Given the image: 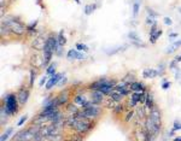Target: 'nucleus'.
<instances>
[{
	"mask_svg": "<svg viewBox=\"0 0 181 141\" xmlns=\"http://www.w3.org/2000/svg\"><path fill=\"white\" fill-rule=\"evenodd\" d=\"M1 22H4V20H1ZM4 23H6L9 25V28L11 29L12 35L23 36L27 33V25H24L20 20H17L15 17H10V20H6Z\"/></svg>",
	"mask_w": 181,
	"mask_h": 141,
	"instance_id": "obj_2",
	"label": "nucleus"
},
{
	"mask_svg": "<svg viewBox=\"0 0 181 141\" xmlns=\"http://www.w3.org/2000/svg\"><path fill=\"white\" fill-rule=\"evenodd\" d=\"M173 45H174V46H175V47H176V48H178V47H180V46H181V40H179V41H175V42H174V43H173Z\"/></svg>",
	"mask_w": 181,
	"mask_h": 141,
	"instance_id": "obj_45",
	"label": "nucleus"
},
{
	"mask_svg": "<svg viewBox=\"0 0 181 141\" xmlns=\"http://www.w3.org/2000/svg\"><path fill=\"white\" fill-rule=\"evenodd\" d=\"M57 36H58V43H59V46L64 47V46L66 45V39H65V36H64V32L60 30L59 34H58Z\"/></svg>",
	"mask_w": 181,
	"mask_h": 141,
	"instance_id": "obj_28",
	"label": "nucleus"
},
{
	"mask_svg": "<svg viewBox=\"0 0 181 141\" xmlns=\"http://www.w3.org/2000/svg\"><path fill=\"white\" fill-rule=\"evenodd\" d=\"M134 139H135V141H146L147 140V132L145 129L144 130L137 129L134 132Z\"/></svg>",
	"mask_w": 181,
	"mask_h": 141,
	"instance_id": "obj_13",
	"label": "nucleus"
},
{
	"mask_svg": "<svg viewBox=\"0 0 181 141\" xmlns=\"http://www.w3.org/2000/svg\"><path fill=\"white\" fill-rule=\"evenodd\" d=\"M139 9H140V5H139V2H134L133 4V15H134V17H137L138 16V13H139Z\"/></svg>",
	"mask_w": 181,
	"mask_h": 141,
	"instance_id": "obj_32",
	"label": "nucleus"
},
{
	"mask_svg": "<svg viewBox=\"0 0 181 141\" xmlns=\"http://www.w3.org/2000/svg\"><path fill=\"white\" fill-rule=\"evenodd\" d=\"M107 97H109V98H111V99L115 101V102H122L123 98H124V95H122L120 92H117V91H112V92H111Z\"/></svg>",
	"mask_w": 181,
	"mask_h": 141,
	"instance_id": "obj_16",
	"label": "nucleus"
},
{
	"mask_svg": "<svg viewBox=\"0 0 181 141\" xmlns=\"http://www.w3.org/2000/svg\"><path fill=\"white\" fill-rule=\"evenodd\" d=\"M13 128L12 127H10V128H7L2 134H1V136H0V141H6L11 135H12V133H13Z\"/></svg>",
	"mask_w": 181,
	"mask_h": 141,
	"instance_id": "obj_18",
	"label": "nucleus"
},
{
	"mask_svg": "<svg viewBox=\"0 0 181 141\" xmlns=\"http://www.w3.org/2000/svg\"><path fill=\"white\" fill-rule=\"evenodd\" d=\"M173 141H181V136H175V138H173Z\"/></svg>",
	"mask_w": 181,
	"mask_h": 141,
	"instance_id": "obj_48",
	"label": "nucleus"
},
{
	"mask_svg": "<svg viewBox=\"0 0 181 141\" xmlns=\"http://www.w3.org/2000/svg\"><path fill=\"white\" fill-rule=\"evenodd\" d=\"M38 23H39V20H36L35 22H33L32 24L27 25V33H28V32H36V25H38Z\"/></svg>",
	"mask_w": 181,
	"mask_h": 141,
	"instance_id": "obj_31",
	"label": "nucleus"
},
{
	"mask_svg": "<svg viewBox=\"0 0 181 141\" xmlns=\"http://www.w3.org/2000/svg\"><path fill=\"white\" fill-rule=\"evenodd\" d=\"M45 139L48 141H64L65 140V136L60 133V134H55V135H48Z\"/></svg>",
	"mask_w": 181,
	"mask_h": 141,
	"instance_id": "obj_20",
	"label": "nucleus"
},
{
	"mask_svg": "<svg viewBox=\"0 0 181 141\" xmlns=\"http://www.w3.org/2000/svg\"><path fill=\"white\" fill-rule=\"evenodd\" d=\"M176 64H178V61L174 59V61H173L172 63H170V64H169V69H170V70H176V69H178Z\"/></svg>",
	"mask_w": 181,
	"mask_h": 141,
	"instance_id": "obj_39",
	"label": "nucleus"
},
{
	"mask_svg": "<svg viewBox=\"0 0 181 141\" xmlns=\"http://www.w3.org/2000/svg\"><path fill=\"white\" fill-rule=\"evenodd\" d=\"M158 75H160L158 70L152 69V68H146V69H144V71H142V77H144V79H155V77H157Z\"/></svg>",
	"mask_w": 181,
	"mask_h": 141,
	"instance_id": "obj_10",
	"label": "nucleus"
},
{
	"mask_svg": "<svg viewBox=\"0 0 181 141\" xmlns=\"http://www.w3.org/2000/svg\"><path fill=\"white\" fill-rule=\"evenodd\" d=\"M46 40L47 38H35L33 41V48L38 50V51H43L45 48V45H46Z\"/></svg>",
	"mask_w": 181,
	"mask_h": 141,
	"instance_id": "obj_11",
	"label": "nucleus"
},
{
	"mask_svg": "<svg viewBox=\"0 0 181 141\" xmlns=\"http://www.w3.org/2000/svg\"><path fill=\"white\" fill-rule=\"evenodd\" d=\"M174 59L178 61V63H180V61H181V54H180V56H176V57H175Z\"/></svg>",
	"mask_w": 181,
	"mask_h": 141,
	"instance_id": "obj_47",
	"label": "nucleus"
},
{
	"mask_svg": "<svg viewBox=\"0 0 181 141\" xmlns=\"http://www.w3.org/2000/svg\"><path fill=\"white\" fill-rule=\"evenodd\" d=\"M17 100H18V104L20 106H24L27 104V101L29 99V95H30V91L29 88H25V87H21L20 89L17 91Z\"/></svg>",
	"mask_w": 181,
	"mask_h": 141,
	"instance_id": "obj_4",
	"label": "nucleus"
},
{
	"mask_svg": "<svg viewBox=\"0 0 181 141\" xmlns=\"http://www.w3.org/2000/svg\"><path fill=\"white\" fill-rule=\"evenodd\" d=\"M128 38L133 41V42H140V38H139L138 33H137V32H134V30H132V32H129V33H128Z\"/></svg>",
	"mask_w": 181,
	"mask_h": 141,
	"instance_id": "obj_27",
	"label": "nucleus"
},
{
	"mask_svg": "<svg viewBox=\"0 0 181 141\" xmlns=\"http://www.w3.org/2000/svg\"><path fill=\"white\" fill-rule=\"evenodd\" d=\"M175 132H176V130H174V129H172L170 132H168V133H169V136H170V138H175Z\"/></svg>",
	"mask_w": 181,
	"mask_h": 141,
	"instance_id": "obj_44",
	"label": "nucleus"
},
{
	"mask_svg": "<svg viewBox=\"0 0 181 141\" xmlns=\"http://www.w3.org/2000/svg\"><path fill=\"white\" fill-rule=\"evenodd\" d=\"M105 99V94L101 93L100 91H91V97H89V100L92 101L93 105H97V106H100L103 104V101Z\"/></svg>",
	"mask_w": 181,
	"mask_h": 141,
	"instance_id": "obj_6",
	"label": "nucleus"
},
{
	"mask_svg": "<svg viewBox=\"0 0 181 141\" xmlns=\"http://www.w3.org/2000/svg\"><path fill=\"white\" fill-rule=\"evenodd\" d=\"M75 48H76L77 51H80V52H88V50H89L87 45L81 43V42H77V43L75 45Z\"/></svg>",
	"mask_w": 181,
	"mask_h": 141,
	"instance_id": "obj_30",
	"label": "nucleus"
},
{
	"mask_svg": "<svg viewBox=\"0 0 181 141\" xmlns=\"http://www.w3.org/2000/svg\"><path fill=\"white\" fill-rule=\"evenodd\" d=\"M29 75H30V77H29V88H32V87L34 86L35 79H36V71H34V70L32 69L30 72H29Z\"/></svg>",
	"mask_w": 181,
	"mask_h": 141,
	"instance_id": "obj_29",
	"label": "nucleus"
},
{
	"mask_svg": "<svg viewBox=\"0 0 181 141\" xmlns=\"http://www.w3.org/2000/svg\"><path fill=\"white\" fill-rule=\"evenodd\" d=\"M157 30H158V28H157V22H155V23L151 25V28H150V35L155 34Z\"/></svg>",
	"mask_w": 181,
	"mask_h": 141,
	"instance_id": "obj_35",
	"label": "nucleus"
},
{
	"mask_svg": "<svg viewBox=\"0 0 181 141\" xmlns=\"http://www.w3.org/2000/svg\"><path fill=\"white\" fill-rule=\"evenodd\" d=\"M134 116H135V112H134L133 110L127 111V112H126V115H124V117H123V121H124V123H129V122L134 118Z\"/></svg>",
	"mask_w": 181,
	"mask_h": 141,
	"instance_id": "obj_24",
	"label": "nucleus"
},
{
	"mask_svg": "<svg viewBox=\"0 0 181 141\" xmlns=\"http://www.w3.org/2000/svg\"><path fill=\"white\" fill-rule=\"evenodd\" d=\"M173 129H174V130H176V132H178V130H181V123H180V122H179V121H175V122H174Z\"/></svg>",
	"mask_w": 181,
	"mask_h": 141,
	"instance_id": "obj_38",
	"label": "nucleus"
},
{
	"mask_svg": "<svg viewBox=\"0 0 181 141\" xmlns=\"http://www.w3.org/2000/svg\"><path fill=\"white\" fill-rule=\"evenodd\" d=\"M75 2H76V4H80L81 1H80V0H75Z\"/></svg>",
	"mask_w": 181,
	"mask_h": 141,
	"instance_id": "obj_49",
	"label": "nucleus"
},
{
	"mask_svg": "<svg viewBox=\"0 0 181 141\" xmlns=\"http://www.w3.org/2000/svg\"><path fill=\"white\" fill-rule=\"evenodd\" d=\"M122 81L124 82V83H127V84H132V83H134L135 82V77H134V75L133 74H127L123 79H122Z\"/></svg>",
	"mask_w": 181,
	"mask_h": 141,
	"instance_id": "obj_26",
	"label": "nucleus"
},
{
	"mask_svg": "<svg viewBox=\"0 0 181 141\" xmlns=\"http://www.w3.org/2000/svg\"><path fill=\"white\" fill-rule=\"evenodd\" d=\"M4 105H5V109L7 111V113L10 116H15L20 111V104L17 100V94L15 93H7L4 98Z\"/></svg>",
	"mask_w": 181,
	"mask_h": 141,
	"instance_id": "obj_1",
	"label": "nucleus"
},
{
	"mask_svg": "<svg viewBox=\"0 0 181 141\" xmlns=\"http://www.w3.org/2000/svg\"><path fill=\"white\" fill-rule=\"evenodd\" d=\"M155 22H156V20H153V17H150V16H149V17L146 18V24H150V25H152Z\"/></svg>",
	"mask_w": 181,
	"mask_h": 141,
	"instance_id": "obj_40",
	"label": "nucleus"
},
{
	"mask_svg": "<svg viewBox=\"0 0 181 141\" xmlns=\"http://www.w3.org/2000/svg\"><path fill=\"white\" fill-rule=\"evenodd\" d=\"M146 11H147V13H149V16L150 17H153V18H156L157 16H158V13L157 12H155L152 9H150V7H146Z\"/></svg>",
	"mask_w": 181,
	"mask_h": 141,
	"instance_id": "obj_34",
	"label": "nucleus"
},
{
	"mask_svg": "<svg viewBox=\"0 0 181 141\" xmlns=\"http://www.w3.org/2000/svg\"><path fill=\"white\" fill-rule=\"evenodd\" d=\"M169 38H172V39H173V38H178V34H176V33H172V34L169 35Z\"/></svg>",
	"mask_w": 181,
	"mask_h": 141,
	"instance_id": "obj_46",
	"label": "nucleus"
},
{
	"mask_svg": "<svg viewBox=\"0 0 181 141\" xmlns=\"http://www.w3.org/2000/svg\"><path fill=\"white\" fill-rule=\"evenodd\" d=\"M56 97H57V99H58L59 106H65V105L70 101V89H69V88L63 89V91L59 92Z\"/></svg>",
	"mask_w": 181,
	"mask_h": 141,
	"instance_id": "obj_7",
	"label": "nucleus"
},
{
	"mask_svg": "<svg viewBox=\"0 0 181 141\" xmlns=\"http://www.w3.org/2000/svg\"><path fill=\"white\" fill-rule=\"evenodd\" d=\"M115 104H117V102H115V101L112 100L111 98H109V97H107L106 99H104V101H103V104H101V105H104L106 109H111V110H114V107L116 106Z\"/></svg>",
	"mask_w": 181,
	"mask_h": 141,
	"instance_id": "obj_22",
	"label": "nucleus"
},
{
	"mask_svg": "<svg viewBox=\"0 0 181 141\" xmlns=\"http://www.w3.org/2000/svg\"><path fill=\"white\" fill-rule=\"evenodd\" d=\"M66 57H68V59H70V61H71V59H85V58H86L85 53H82V52L77 51V50H74V48H71V50L68 51Z\"/></svg>",
	"mask_w": 181,
	"mask_h": 141,
	"instance_id": "obj_9",
	"label": "nucleus"
},
{
	"mask_svg": "<svg viewBox=\"0 0 181 141\" xmlns=\"http://www.w3.org/2000/svg\"><path fill=\"white\" fill-rule=\"evenodd\" d=\"M130 91L132 92H146V87L144 83L135 81L134 83L130 84Z\"/></svg>",
	"mask_w": 181,
	"mask_h": 141,
	"instance_id": "obj_15",
	"label": "nucleus"
},
{
	"mask_svg": "<svg viewBox=\"0 0 181 141\" xmlns=\"http://www.w3.org/2000/svg\"><path fill=\"white\" fill-rule=\"evenodd\" d=\"M124 107H126V104H122V102H117L116 104V106L114 107V110H112V112H114V115H116V116H119L121 115L123 111H124Z\"/></svg>",
	"mask_w": 181,
	"mask_h": 141,
	"instance_id": "obj_19",
	"label": "nucleus"
},
{
	"mask_svg": "<svg viewBox=\"0 0 181 141\" xmlns=\"http://www.w3.org/2000/svg\"><path fill=\"white\" fill-rule=\"evenodd\" d=\"M150 118L152 120V122L157 125V127H160L162 128V116H161V110H160V107L157 106V105H155L152 109H151V112H150Z\"/></svg>",
	"mask_w": 181,
	"mask_h": 141,
	"instance_id": "obj_5",
	"label": "nucleus"
},
{
	"mask_svg": "<svg viewBox=\"0 0 181 141\" xmlns=\"http://www.w3.org/2000/svg\"><path fill=\"white\" fill-rule=\"evenodd\" d=\"M89 101V98L88 97H86L83 93H77V94H75V97H74V102L76 104V105H79L80 107H82L85 104H87Z\"/></svg>",
	"mask_w": 181,
	"mask_h": 141,
	"instance_id": "obj_12",
	"label": "nucleus"
},
{
	"mask_svg": "<svg viewBox=\"0 0 181 141\" xmlns=\"http://www.w3.org/2000/svg\"><path fill=\"white\" fill-rule=\"evenodd\" d=\"M66 82H68V79H66V77H64V79H62V80L58 82V86H59V87H62V86H64Z\"/></svg>",
	"mask_w": 181,
	"mask_h": 141,
	"instance_id": "obj_42",
	"label": "nucleus"
},
{
	"mask_svg": "<svg viewBox=\"0 0 181 141\" xmlns=\"http://www.w3.org/2000/svg\"><path fill=\"white\" fill-rule=\"evenodd\" d=\"M48 79H50V77H48V75H45V76H43V77H42V79L40 80V83H39V86H40V87H42L43 84L46 86V83H47Z\"/></svg>",
	"mask_w": 181,
	"mask_h": 141,
	"instance_id": "obj_37",
	"label": "nucleus"
},
{
	"mask_svg": "<svg viewBox=\"0 0 181 141\" xmlns=\"http://www.w3.org/2000/svg\"><path fill=\"white\" fill-rule=\"evenodd\" d=\"M164 23H165L167 25H172V24H173V20H170L169 17H164Z\"/></svg>",
	"mask_w": 181,
	"mask_h": 141,
	"instance_id": "obj_41",
	"label": "nucleus"
},
{
	"mask_svg": "<svg viewBox=\"0 0 181 141\" xmlns=\"http://www.w3.org/2000/svg\"><path fill=\"white\" fill-rule=\"evenodd\" d=\"M98 7V5H86L85 6V15L86 16H89V15H92L93 12H94V10Z\"/></svg>",
	"mask_w": 181,
	"mask_h": 141,
	"instance_id": "obj_25",
	"label": "nucleus"
},
{
	"mask_svg": "<svg viewBox=\"0 0 181 141\" xmlns=\"http://www.w3.org/2000/svg\"><path fill=\"white\" fill-rule=\"evenodd\" d=\"M170 136H169V133H164L163 134V141H170Z\"/></svg>",
	"mask_w": 181,
	"mask_h": 141,
	"instance_id": "obj_43",
	"label": "nucleus"
},
{
	"mask_svg": "<svg viewBox=\"0 0 181 141\" xmlns=\"http://www.w3.org/2000/svg\"><path fill=\"white\" fill-rule=\"evenodd\" d=\"M27 120H28V116H27V115H25V116H22V117L20 118V121L17 122V127H22Z\"/></svg>",
	"mask_w": 181,
	"mask_h": 141,
	"instance_id": "obj_36",
	"label": "nucleus"
},
{
	"mask_svg": "<svg viewBox=\"0 0 181 141\" xmlns=\"http://www.w3.org/2000/svg\"><path fill=\"white\" fill-rule=\"evenodd\" d=\"M162 34H163V30H162V29H158L155 34L150 35V43H152V45H153V43H156V41L161 38Z\"/></svg>",
	"mask_w": 181,
	"mask_h": 141,
	"instance_id": "obj_23",
	"label": "nucleus"
},
{
	"mask_svg": "<svg viewBox=\"0 0 181 141\" xmlns=\"http://www.w3.org/2000/svg\"><path fill=\"white\" fill-rule=\"evenodd\" d=\"M170 86H172V82H170V81H167L165 79L163 80V82H162V89H163V91L169 89V88H170Z\"/></svg>",
	"mask_w": 181,
	"mask_h": 141,
	"instance_id": "obj_33",
	"label": "nucleus"
},
{
	"mask_svg": "<svg viewBox=\"0 0 181 141\" xmlns=\"http://www.w3.org/2000/svg\"><path fill=\"white\" fill-rule=\"evenodd\" d=\"M81 109H79V106L75 104V102H68L65 105V111L69 113V115H75L80 111Z\"/></svg>",
	"mask_w": 181,
	"mask_h": 141,
	"instance_id": "obj_14",
	"label": "nucleus"
},
{
	"mask_svg": "<svg viewBox=\"0 0 181 141\" xmlns=\"http://www.w3.org/2000/svg\"><path fill=\"white\" fill-rule=\"evenodd\" d=\"M81 110L83 111L86 118L94 120V121H97L98 118H100L101 115H103V109H101V106H97V105H93V106L87 107V109H81Z\"/></svg>",
	"mask_w": 181,
	"mask_h": 141,
	"instance_id": "obj_3",
	"label": "nucleus"
},
{
	"mask_svg": "<svg viewBox=\"0 0 181 141\" xmlns=\"http://www.w3.org/2000/svg\"><path fill=\"white\" fill-rule=\"evenodd\" d=\"M155 105H156V104H155V100H153V95H152V93L147 92V93H146V102H145V106H146L147 109L151 110Z\"/></svg>",
	"mask_w": 181,
	"mask_h": 141,
	"instance_id": "obj_17",
	"label": "nucleus"
},
{
	"mask_svg": "<svg viewBox=\"0 0 181 141\" xmlns=\"http://www.w3.org/2000/svg\"><path fill=\"white\" fill-rule=\"evenodd\" d=\"M57 72H56V63H51L47 68H46V75H50V77L55 76Z\"/></svg>",
	"mask_w": 181,
	"mask_h": 141,
	"instance_id": "obj_21",
	"label": "nucleus"
},
{
	"mask_svg": "<svg viewBox=\"0 0 181 141\" xmlns=\"http://www.w3.org/2000/svg\"><path fill=\"white\" fill-rule=\"evenodd\" d=\"M63 79V74H56L55 76H52V77H50L48 81H47V83H46V86H45V88L47 89V91H50V89H52L55 86H57L58 84V82Z\"/></svg>",
	"mask_w": 181,
	"mask_h": 141,
	"instance_id": "obj_8",
	"label": "nucleus"
}]
</instances>
